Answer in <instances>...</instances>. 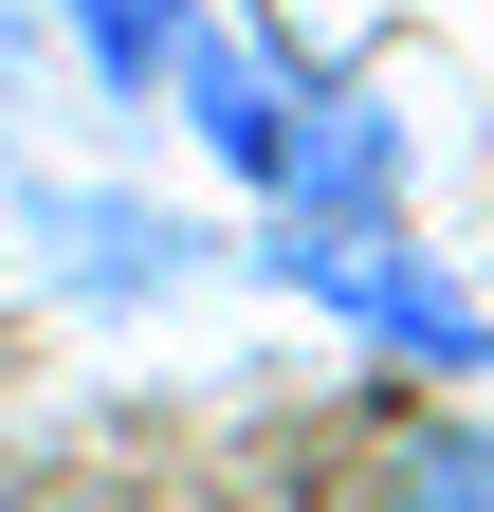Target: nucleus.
<instances>
[{
	"mask_svg": "<svg viewBox=\"0 0 494 512\" xmlns=\"http://www.w3.org/2000/svg\"><path fill=\"white\" fill-rule=\"evenodd\" d=\"M257 275H275V293H312L330 330H366V348L440 366V384H476V366H494V311H476L403 220H257Z\"/></svg>",
	"mask_w": 494,
	"mask_h": 512,
	"instance_id": "nucleus-1",
	"label": "nucleus"
},
{
	"mask_svg": "<svg viewBox=\"0 0 494 512\" xmlns=\"http://www.w3.org/2000/svg\"><path fill=\"white\" fill-rule=\"evenodd\" d=\"M257 220H403V110L366 92V74H293V128H275Z\"/></svg>",
	"mask_w": 494,
	"mask_h": 512,
	"instance_id": "nucleus-2",
	"label": "nucleus"
},
{
	"mask_svg": "<svg viewBox=\"0 0 494 512\" xmlns=\"http://www.w3.org/2000/svg\"><path fill=\"white\" fill-rule=\"evenodd\" d=\"M19 220H37V256L74 293H183V275H202V238L147 220V202H19Z\"/></svg>",
	"mask_w": 494,
	"mask_h": 512,
	"instance_id": "nucleus-3",
	"label": "nucleus"
},
{
	"mask_svg": "<svg viewBox=\"0 0 494 512\" xmlns=\"http://www.w3.org/2000/svg\"><path fill=\"white\" fill-rule=\"evenodd\" d=\"M55 19H74V74H92L110 110H147V92H165V55H183V19H202V0H55Z\"/></svg>",
	"mask_w": 494,
	"mask_h": 512,
	"instance_id": "nucleus-4",
	"label": "nucleus"
},
{
	"mask_svg": "<svg viewBox=\"0 0 494 512\" xmlns=\"http://www.w3.org/2000/svg\"><path fill=\"white\" fill-rule=\"evenodd\" d=\"M385 512H494V421H403Z\"/></svg>",
	"mask_w": 494,
	"mask_h": 512,
	"instance_id": "nucleus-5",
	"label": "nucleus"
},
{
	"mask_svg": "<svg viewBox=\"0 0 494 512\" xmlns=\"http://www.w3.org/2000/svg\"><path fill=\"white\" fill-rule=\"evenodd\" d=\"M0 512H19V476H0Z\"/></svg>",
	"mask_w": 494,
	"mask_h": 512,
	"instance_id": "nucleus-6",
	"label": "nucleus"
}]
</instances>
